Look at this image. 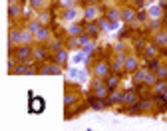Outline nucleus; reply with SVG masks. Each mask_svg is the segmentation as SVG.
<instances>
[{
    "label": "nucleus",
    "instance_id": "f704fd0d",
    "mask_svg": "<svg viewBox=\"0 0 167 131\" xmlns=\"http://www.w3.org/2000/svg\"><path fill=\"white\" fill-rule=\"evenodd\" d=\"M94 107H95V109H101V107H104V103H101V101H95Z\"/></svg>",
    "mask_w": 167,
    "mask_h": 131
},
{
    "label": "nucleus",
    "instance_id": "2eb2a0df",
    "mask_svg": "<svg viewBox=\"0 0 167 131\" xmlns=\"http://www.w3.org/2000/svg\"><path fill=\"white\" fill-rule=\"evenodd\" d=\"M98 26H100V28H104V30H114V26L110 24V20H101Z\"/></svg>",
    "mask_w": 167,
    "mask_h": 131
},
{
    "label": "nucleus",
    "instance_id": "ddd939ff",
    "mask_svg": "<svg viewBox=\"0 0 167 131\" xmlns=\"http://www.w3.org/2000/svg\"><path fill=\"white\" fill-rule=\"evenodd\" d=\"M66 58H68V54H66V52H62V50L56 54V62H58V64H64V62H66Z\"/></svg>",
    "mask_w": 167,
    "mask_h": 131
},
{
    "label": "nucleus",
    "instance_id": "4be33fe9",
    "mask_svg": "<svg viewBox=\"0 0 167 131\" xmlns=\"http://www.w3.org/2000/svg\"><path fill=\"white\" fill-rule=\"evenodd\" d=\"M38 30H40V24L38 22H32V24H30V32H32V34H36Z\"/></svg>",
    "mask_w": 167,
    "mask_h": 131
},
{
    "label": "nucleus",
    "instance_id": "4c0bfd02",
    "mask_svg": "<svg viewBox=\"0 0 167 131\" xmlns=\"http://www.w3.org/2000/svg\"><path fill=\"white\" fill-rule=\"evenodd\" d=\"M12 2H14V0H10V4H12Z\"/></svg>",
    "mask_w": 167,
    "mask_h": 131
},
{
    "label": "nucleus",
    "instance_id": "412c9836",
    "mask_svg": "<svg viewBox=\"0 0 167 131\" xmlns=\"http://www.w3.org/2000/svg\"><path fill=\"white\" fill-rule=\"evenodd\" d=\"M121 66H124V58L119 56V58H117V60H115V62H114V70H119V68H121Z\"/></svg>",
    "mask_w": 167,
    "mask_h": 131
},
{
    "label": "nucleus",
    "instance_id": "f8f14e48",
    "mask_svg": "<svg viewBox=\"0 0 167 131\" xmlns=\"http://www.w3.org/2000/svg\"><path fill=\"white\" fill-rule=\"evenodd\" d=\"M58 72V66H44L42 68V74H56Z\"/></svg>",
    "mask_w": 167,
    "mask_h": 131
},
{
    "label": "nucleus",
    "instance_id": "4468645a",
    "mask_svg": "<svg viewBox=\"0 0 167 131\" xmlns=\"http://www.w3.org/2000/svg\"><path fill=\"white\" fill-rule=\"evenodd\" d=\"M149 14H151L153 18H157V16H161V8H159V6H151V8H149Z\"/></svg>",
    "mask_w": 167,
    "mask_h": 131
},
{
    "label": "nucleus",
    "instance_id": "0eeeda50",
    "mask_svg": "<svg viewBox=\"0 0 167 131\" xmlns=\"http://www.w3.org/2000/svg\"><path fill=\"white\" fill-rule=\"evenodd\" d=\"M157 46H163V48L167 46V34L165 32H159L157 34Z\"/></svg>",
    "mask_w": 167,
    "mask_h": 131
},
{
    "label": "nucleus",
    "instance_id": "f03ea898",
    "mask_svg": "<svg viewBox=\"0 0 167 131\" xmlns=\"http://www.w3.org/2000/svg\"><path fill=\"white\" fill-rule=\"evenodd\" d=\"M30 56H32V50H30V48L28 46H24V48H20V50L18 52H16V58H20V60H26V58H30Z\"/></svg>",
    "mask_w": 167,
    "mask_h": 131
},
{
    "label": "nucleus",
    "instance_id": "393cba45",
    "mask_svg": "<svg viewBox=\"0 0 167 131\" xmlns=\"http://www.w3.org/2000/svg\"><path fill=\"white\" fill-rule=\"evenodd\" d=\"M115 84H117V78H115V75H114V78H110V80H108V88H114Z\"/></svg>",
    "mask_w": 167,
    "mask_h": 131
},
{
    "label": "nucleus",
    "instance_id": "9d476101",
    "mask_svg": "<svg viewBox=\"0 0 167 131\" xmlns=\"http://www.w3.org/2000/svg\"><path fill=\"white\" fill-rule=\"evenodd\" d=\"M10 44H12V46H14V44H20V32H14V30L10 32Z\"/></svg>",
    "mask_w": 167,
    "mask_h": 131
},
{
    "label": "nucleus",
    "instance_id": "aec40b11",
    "mask_svg": "<svg viewBox=\"0 0 167 131\" xmlns=\"http://www.w3.org/2000/svg\"><path fill=\"white\" fill-rule=\"evenodd\" d=\"M95 12H98V10H95V8H92V6H90V8L86 10V18H88V20H92V18L95 16Z\"/></svg>",
    "mask_w": 167,
    "mask_h": 131
},
{
    "label": "nucleus",
    "instance_id": "b1692460",
    "mask_svg": "<svg viewBox=\"0 0 167 131\" xmlns=\"http://www.w3.org/2000/svg\"><path fill=\"white\" fill-rule=\"evenodd\" d=\"M165 88H167L165 84H155V91H159V94H163V91H165Z\"/></svg>",
    "mask_w": 167,
    "mask_h": 131
},
{
    "label": "nucleus",
    "instance_id": "bb28decb",
    "mask_svg": "<svg viewBox=\"0 0 167 131\" xmlns=\"http://www.w3.org/2000/svg\"><path fill=\"white\" fill-rule=\"evenodd\" d=\"M76 16V10H68V14H66V20H72Z\"/></svg>",
    "mask_w": 167,
    "mask_h": 131
},
{
    "label": "nucleus",
    "instance_id": "20e7f679",
    "mask_svg": "<svg viewBox=\"0 0 167 131\" xmlns=\"http://www.w3.org/2000/svg\"><path fill=\"white\" fill-rule=\"evenodd\" d=\"M70 78L72 80H76V81H84L86 74H84L82 70H76V68H74V70H70Z\"/></svg>",
    "mask_w": 167,
    "mask_h": 131
},
{
    "label": "nucleus",
    "instance_id": "2f4dec72",
    "mask_svg": "<svg viewBox=\"0 0 167 131\" xmlns=\"http://www.w3.org/2000/svg\"><path fill=\"white\" fill-rule=\"evenodd\" d=\"M147 54H149V56H155V48H153V46H147Z\"/></svg>",
    "mask_w": 167,
    "mask_h": 131
},
{
    "label": "nucleus",
    "instance_id": "dca6fc26",
    "mask_svg": "<svg viewBox=\"0 0 167 131\" xmlns=\"http://www.w3.org/2000/svg\"><path fill=\"white\" fill-rule=\"evenodd\" d=\"M98 28H100V26H98V24H90V26H88V34H90V36H98Z\"/></svg>",
    "mask_w": 167,
    "mask_h": 131
},
{
    "label": "nucleus",
    "instance_id": "423d86ee",
    "mask_svg": "<svg viewBox=\"0 0 167 131\" xmlns=\"http://www.w3.org/2000/svg\"><path fill=\"white\" fill-rule=\"evenodd\" d=\"M48 34H50V32H48V28H42V26H40V30H38L36 34H34V36L38 38V40H46V38H48Z\"/></svg>",
    "mask_w": 167,
    "mask_h": 131
},
{
    "label": "nucleus",
    "instance_id": "f257e3e1",
    "mask_svg": "<svg viewBox=\"0 0 167 131\" xmlns=\"http://www.w3.org/2000/svg\"><path fill=\"white\" fill-rule=\"evenodd\" d=\"M30 111L32 113H42L44 111V99L34 97L32 101H30Z\"/></svg>",
    "mask_w": 167,
    "mask_h": 131
},
{
    "label": "nucleus",
    "instance_id": "c756f323",
    "mask_svg": "<svg viewBox=\"0 0 167 131\" xmlns=\"http://www.w3.org/2000/svg\"><path fill=\"white\" fill-rule=\"evenodd\" d=\"M145 81H147V84H153V81H155V78H153L151 74H147V75H145Z\"/></svg>",
    "mask_w": 167,
    "mask_h": 131
},
{
    "label": "nucleus",
    "instance_id": "6e6552de",
    "mask_svg": "<svg viewBox=\"0 0 167 131\" xmlns=\"http://www.w3.org/2000/svg\"><path fill=\"white\" fill-rule=\"evenodd\" d=\"M121 18H124L125 22H131V20L135 18V14H133V10H124V14H121Z\"/></svg>",
    "mask_w": 167,
    "mask_h": 131
},
{
    "label": "nucleus",
    "instance_id": "7c9ffc66",
    "mask_svg": "<svg viewBox=\"0 0 167 131\" xmlns=\"http://www.w3.org/2000/svg\"><path fill=\"white\" fill-rule=\"evenodd\" d=\"M34 56L36 58H44V50H34Z\"/></svg>",
    "mask_w": 167,
    "mask_h": 131
},
{
    "label": "nucleus",
    "instance_id": "1a4fd4ad",
    "mask_svg": "<svg viewBox=\"0 0 167 131\" xmlns=\"http://www.w3.org/2000/svg\"><path fill=\"white\" fill-rule=\"evenodd\" d=\"M95 74H98V75H105V74H108V66H105V64H98V66H95Z\"/></svg>",
    "mask_w": 167,
    "mask_h": 131
},
{
    "label": "nucleus",
    "instance_id": "72a5a7b5",
    "mask_svg": "<svg viewBox=\"0 0 167 131\" xmlns=\"http://www.w3.org/2000/svg\"><path fill=\"white\" fill-rule=\"evenodd\" d=\"M40 22L46 24V22H48V14H42V16H40Z\"/></svg>",
    "mask_w": 167,
    "mask_h": 131
},
{
    "label": "nucleus",
    "instance_id": "f3484780",
    "mask_svg": "<svg viewBox=\"0 0 167 131\" xmlns=\"http://www.w3.org/2000/svg\"><path fill=\"white\" fill-rule=\"evenodd\" d=\"M68 32H70L72 36H78V34L82 32V26H76V24H74V26H70V30H68Z\"/></svg>",
    "mask_w": 167,
    "mask_h": 131
},
{
    "label": "nucleus",
    "instance_id": "c85d7f7f",
    "mask_svg": "<svg viewBox=\"0 0 167 131\" xmlns=\"http://www.w3.org/2000/svg\"><path fill=\"white\" fill-rule=\"evenodd\" d=\"M139 107H141V109H149V107H151V101H143Z\"/></svg>",
    "mask_w": 167,
    "mask_h": 131
},
{
    "label": "nucleus",
    "instance_id": "473e14b6",
    "mask_svg": "<svg viewBox=\"0 0 167 131\" xmlns=\"http://www.w3.org/2000/svg\"><path fill=\"white\" fill-rule=\"evenodd\" d=\"M137 18H139V20H147V14H145V12H139Z\"/></svg>",
    "mask_w": 167,
    "mask_h": 131
},
{
    "label": "nucleus",
    "instance_id": "a878e982",
    "mask_svg": "<svg viewBox=\"0 0 167 131\" xmlns=\"http://www.w3.org/2000/svg\"><path fill=\"white\" fill-rule=\"evenodd\" d=\"M42 2H44V0H30V4H32L34 8H40V6H42Z\"/></svg>",
    "mask_w": 167,
    "mask_h": 131
},
{
    "label": "nucleus",
    "instance_id": "7ed1b4c3",
    "mask_svg": "<svg viewBox=\"0 0 167 131\" xmlns=\"http://www.w3.org/2000/svg\"><path fill=\"white\" fill-rule=\"evenodd\" d=\"M94 89H95V95H98V97H104V95L108 94V89H105V85L101 84V81H95V84H94Z\"/></svg>",
    "mask_w": 167,
    "mask_h": 131
},
{
    "label": "nucleus",
    "instance_id": "6ab92c4d",
    "mask_svg": "<svg viewBox=\"0 0 167 131\" xmlns=\"http://www.w3.org/2000/svg\"><path fill=\"white\" fill-rule=\"evenodd\" d=\"M18 14H20V8L14 6V4H10V18H14V16H18Z\"/></svg>",
    "mask_w": 167,
    "mask_h": 131
},
{
    "label": "nucleus",
    "instance_id": "39448f33",
    "mask_svg": "<svg viewBox=\"0 0 167 131\" xmlns=\"http://www.w3.org/2000/svg\"><path fill=\"white\" fill-rule=\"evenodd\" d=\"M86 52H76V54H74V60H72V62H74V64H84V62H86Z\"/></svg>",
    "mask_w": 167,
    "mask_h": 131
},
{
    "label": "nucleus",
    "instance_id": "c9c22d12",
    "mask_svg": "<svg viewBox=\"0 0 167 131\" xmlns=\"http://www.w3.org/2000/svg\"><path fill=\"white\" fill-rule=\"evenodd\" d=\"M64 101H66V103H72V101H74V95H66V99H64Z\"/></svg>",
    "mask_w": 167,
    "mask_h": 131
},
{
    "label": "nucleus",
    "instance_id": "9b49d317",
    "mask_svg": "<svg viewBox=\"0 0 167 131\" xmlns=\"http://www.w3.org/2000/svg\"><path fill=\"white\" fill-rule=\"evenodd\" d=\"M135 66H137V62H135V58H129V60L125 62V70L133 72V70H135Z\"/></svg>",
    "mask_w": 167,
    "mask_h": 131
},
{
    "label": "nucleus",
    "instance_id": "cd10ccee",
    "mask_svg": "<svg viewBox=\"0 0 167 131\" xmlns=\"http://www.w3.org/2000/svg\"><path fill=\"white\" fill-rule=\"evenodd\" d=\"M133 99H135L133 94H125V95H124V101H133Z\"/></svg>",
    "mask_w": 167,
    "mask_h": 131
},
{
    "label": "nucleus",
    "instance_id": "5701e85b",
    "mask_svg": "<svg viewBox=\"0 0 167 131\" xmlns=\"http://www.w3.org/2000/svg\"><path fill=\"white\" fill-rule=\"evenodd\" d=\"M157 74H159V78H165V75H167V70L163 68V66H157Z\"/></svg>",
    "mask_w": 167,
    "mask_h": 131
},
{
    "label": "nucleus",
    "instance_id": "a211bd4d",
    "mask_svg": "<svg viewBox=\"0 0 167 131\" xmlns=\"http://www.w3.org/2000/svg\"><path fill=\"white\" fill-rule=\"evenodd\" d=\"M117 18H119L117 10H110V12H108V20H110V22H111V20H117Z\"/></svg>",
    "mask_w": 167,
    "mask_h": 131
},
{
    "label": "nucleus",
    "instance_id": "e433bc0d",
    "mask_svg": "<svg viewBox=\"0 0 167 131\" xmlns=\"http://www.w3.org/2000/svg\"><path fill=\"white\" fill-rule=\"evenodd\" d=\"M165 97H167V88H165Z\"/></svg>",
    "mask_w": 167,
    "mask_h": 131
}]
</instances>
